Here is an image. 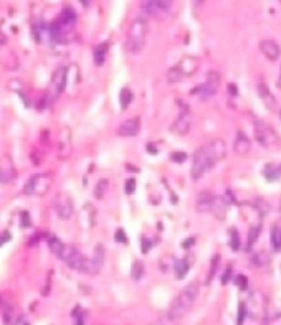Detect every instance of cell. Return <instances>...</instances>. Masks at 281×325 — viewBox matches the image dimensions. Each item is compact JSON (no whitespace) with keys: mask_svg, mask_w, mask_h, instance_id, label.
I'll return each mask as SVG.
<instances>
[{"mask_svg":"<svg viewBox=\"0 0 281 325\" xmlns=\"http://www.w3.org/2000/svg\"><path fill=\"white\" fill-rule=\"evenodd\" d=\"M226 154V145L224 140L215 139L212 142L205 144L194 155V164H192V178L198 180L205 172L217 164L220 159H224Z\"/></svg>","mask_w":281,"mask_h":325,"instance_id":"cell-1","label":"cell"},{"mask_svg":"<svg viewBox=\"0 0 281 325\" xmlns=\"http://www.w3.org/2000/svg\"><path fill=\"white\" fill-rule=\"evenodd\" d=\"M198 296V284L197 283H192L188 284L186 289H184L179 296H177V299L174 301V304H172L170 311H169V317L174 321V319H180L182 316H186L188 312V309L194 306V302H196Z\"/></svg>","mask_w":281,"mask_h":325,"instance_id":"cell-2","label":"cell"},{"mask_svg":"<svg viewBox=\"0 0 281 325\" xmlns=\"http://www.w3.org/2000/svg\"><path fill=\"white\" fill-rule=\"evenodd\" d=\"M149 31V23L144 17H138L129 26L128 38H126V50L131 53H138L142 50L146 36Z\"/></svg>","mask_w":281,"mask_h":325,"instance_id":"cell-3","label":"cell"},{"mask_svg":"<svg viewBox=\"0 0 281 325\" xmlns=\"http://www.w3.org/2000/svg\"><path fill=\"white\" fill-rule=\"evenodd\" d=\"M58 258L63 259L64 264L70 266L72 269H76V271H81V273H88V274L98 273V269L94 268V264L88 261V259H86L83 254L73 246H63L62 253L58 254Z\"/></svg>","mask_w":281,"mask_h":325,"instance_id":"cell-4","label":"cell"},{"mask_svg":"<svg viewBox=\"0 0 281 325\" xmlns=\"http://www.w3.org/2000/svg\"><path fill=\"white\" fill-rule=\"evenodd\" d=\"M255 137L263 147H273L278 142V135L273 131V127L262 121H258L255 124Z\"/></svg>","mask_w":281,"mask_h":325,"instance_id":"cell-5","label":"cell"},{"mask_svg":"<svg viewBox=\"0 0 281 325\" xmlns=\"http://www.w3.org/2000/svg\"><path fill=\"white\" fill-rule=\"evenodd\" d=\"M218 84H220V74L217 71H210L207 74V81H205L200 88H197L196 93L200 96V99H210V97L217 93Z\"/></svg>","mask_w":281,"mask_h":325,"instance_id":"cell-6","label":"cell"},{"mask_svg":"<svg viewBox=\"0 0 281 325\" xmlns=\"http://www.w3.org/2000/svg\"><path fill=\"white\" fill-rule=\"evenodd\" d=\"M190 124H192V114H190V109L188 107L184 106L179 117L176 119L174 126H172V131L179 135H186L188 132V129H190Z\"/></svg>","mask_w":281,"mask_h":325,"instance_id":"cell-7","label":"cell"},{"mask_svg":"<svg viewBox=\"0 0 281 325\" xmlns=\"http://www.w3.org/2000/svg\"><path fill=\"white\" fill-rule=\"evenodd\" d=\"M55 208L60 215V218L66 220L70 216L73 215V203H72V198H68L66 195L62 193L60 197L55 200Z\"/></svg>","mask_w":281,"mask_h":325,"instance_id":"cell-8","label":"cell"},{"mask_svg":"<svg viewBox=\"0 0 281 325\" xmlns=\"http://www.w3.org/2000/svg\"><path fill=\"white\" fill-rule=\"evenodd\" d=\"M260 50H262L263 55L266 56L268 59H272V61L278 59L280 55H281V48L274 40H263L260 43Z\"/></svg>","mask_w":281,"mask_h":325,"instance_id":"cell-9","label":"cell"},{"mask_svg":"<svg viewBox=\"0 0 281 325\" xmlns=\"http://www.w3.org/2000/svg\"><path fill=\"white\" fill-rule=\"evenodd\" d=\"M139 129H140V119L132 117L121 124L120 129H118V134L124 135V137H131V135H136L139 132Z\"/></svg>","mask_w":281,"mask_h":325,"instance_id":"cell-10","label":"cell"},{"mask_svg":"<svg viewBox=\"0 0 281 325\" xmlns=\"http://www.w3.org/2000/svg\"><path fill=\"white\" fill-rule=\"evenodd\" d=\"M172 2H162V0H150V2H142V10L146 13L152 15L156 12H160V10H167L170 8Z\"/></svg>","mask_w":281,"mask_h":325,"instance_id":"cell-11","label":"cell"},{"mask_svg":"<svg viewBox=\"0 0 281 325\" xmlns=\"http://www.w3.org/2000/svg\"><path fill=\"white\" fill-rule=\"evenodd\" d=\"M43 180H45V177H43V175H35L25 185V193H42V192H45L48 185H43Z\"/></svg>","mask_w":281,"mask_h":325,"instance_id":"cell-12","label":"cell"},{"mask_svg":"<svg viewBox=\"0 0 281 325\" xmlns=\"http://www.w3.org/2000/svg\"><path fill=\"white\" fill-rule=\"evenodd\" d=\"M215 198L210 192H204L198 195V200H197V208L200 211H210L214 210V205H215Z\"/></svg>","mask_w":281,"mask_h":325,"instance_id":"cell-13","label":"cell"},{"mask_svg":"<svg viewBox=\"0 0 281 325\" xmlns=\"http://www.w3.org/2000/svg\"><path fill=\"white\" fill-rule=\"evenodd\" d=\"M235 152L236 154H240V155H246L248 152H250V149H252V144H250V140H248L245 135H243L242 132L238 134V137H236L235 140Z\"/></svg>","mask_w":281,"mask_h":325,"instance_id":"cell-14","label":"cell"},{"mask_svg":"<svg viewBox=\"0 0 281 325\" xmlns=\"http://www.w3.org/2000/svg\"><path fill=\"white\" fill-rule=\"evenodd\" d=\"M258 93H260L263 102L270 107V109H273V107L276 106V101H274V97L272 96V93H270V89L266 88V84H264V83H262L260 86H258Z\"/></svg>","mask_w":281,"mask_h":325,"instance_id":"cell-15","label":"cell"},{"mask_svg":"<svg viewBox=\"0 0 281 325\" xmlns=\"http://www.w3.org/2000/svg\"><path fill=\"white\" fill-rule=\"evenodd\" d=\"M197 66H198V61L196 58H186L177 68L180 69L182 74H192L197 69Z\"/></svg>","mask_w":281,"mask_h":325,"instance_id":"cell-16","label":"cell"},{"mask_svg":"<svg viewBox=\"0 0 281 325\" xmlns=\"http://www.w3.org/2000/svg\"><path fill=\"white\" fill-rule=\"evenodd\" d=\"M272 246L274 251H281V221L272 228Z\"/></svg>","mask_w":281,"mask_h":325,"instance_id":"cell-17","label":"cell"},{"mask_svg":"<svg viewBox=\"0 0 281 325\" xmlns=\"http://www.w3.org/2000/svg\"><path fill=\"white\" fill-rule=\"evenodd\" d=\"M174 271H176V278L177 279L186 278V274L188 273V261H187V259H179V261H176Z\"/></svg>","mask_w":281,"mask_h":325,"instance_id":"cell-18","label":"cell"},{"mask_svg":"<svg viewBox=\"0 0 281 325\" xmlns=\"http://www.w3.org/2000/svg\"><path fill=\"white\" fill-rule=\"evenodd\" d=\"M108 48H110V43H101L100 46H96V50H94V63L96 64H102V61H104V58H106Z\"/></svg>","mask_w":281,"mask_h":325,"instance_id":"cell-19","label":"cell"},{"mask_svg":"<svg viewBox=\"0 0 281 325\" xmlns=\"http://www.w3.org/2000/svg\"><path fill=\"white\" fill-rule=\"evenodd\" d=\"M281 173V169L280 167H274V165H268L266 170H264V175H266L268 180H276Z\"/></svg>","mask_w":281,"mask_h":325,"instance_id":"cell-20","label":"cell"},{"mask_svg":"<svg viewBox=\"0 0 281 325\" xmlns=\"http://www.w3.org/2000/svg\"><path fill=\"white\" fill-rule=\"evenodd\" d=\"M142 273H144V264L140 263V261H136L132 264V273H131V276H132V279H140V276H142Z\"/></svg>","mask_w":281,"mask_h":325,"instance_id":"cell-21","label":"cell"},{"mask_svg":"<svg viewBox=\"0 0 281 325\" xmlns=\"http://www.w3.org/2000/svg\"><path fill=\"white\" fill-rule=\"evenodd\" d=\"M167 78H169V83H177V81H180L184 78V74L180 73V69L179 68H172L169 74H167Z\"/></svg>","mask_w":281,"mask_h":325,"instance_id":"cell-22","label":"cell"},{"mask_svg":"<svg viewBox=\"0 0 281 325\" xmlns=\"http://www.w3.org/2000/svg\"><path fill=\"white\" fill-rule=\"evenodd\" d=\"M131 101H132V93L129 89H122L121 91V106H122V109H124V107H128Z\"/></svg>","mask_w":281,"mask_h":325,"instance_id":"cell-23","label":"cell"},{"mask_svg":"<svg viewBox=\"0 0 281 325\" xmlns=\"http://www.w3.org/2000/svg\"><path fill=\"white\" fill-rule=\"evenodd\" d=\"M230 246H232V249H235V251L240 248V236L235 230L230 231Z\"/></svg>","mask_w":281,"mask_h":325,"instance_id":"cell-24","label":"cell"},{"mask_svg":"<svg viewBox=\"0 0 281 325\" xmlns=\"http://www.w3.org/2000/svg\"><path fill=\"white\" fill-rule=\"evenodd\" d=\"M106 187H108V180H101L98 183V187H96V190H94L96 198H102V197H104V188Z\"/></svg>","mask_w":281,"mask_h":325,"instance_id":"cell-25","label":"cell"},{"mask_svg":"<svg viewBox=\"0 0 281 325\" xmlns=\"http://www.w3.org/2000/svg\"><path fill=\"white\" fill-rule=\"evenodd\" d=\"M134 190H136V178H129V180L126 182V192L132 193Z\"/></svg>","mask_w":281,"mask_h":325,"instance_id":"cell-26","label":"cell"},{"mask_svg":"<svg viewBox=\"0 0 281 325\" xmlns=\"http://www.w3.org/2000/svg\"><path fill=\"white\" fill-rule=\"evenodd\" d=\"M116 240H118V241H122L124 245H128L126 235H124V231H122V230H118V233H116Z\"/></svg>","mask_w":281,"mask_h":325,"instance_id":"cell-27","label":"cell"},{"mask_svg":"<svg viewBox=\"0 0 281 325\" xmlns=\"http://www.w3.org/2000/svg\"><path fill=\"white\" fill-rule=\"evenodd\" d=\"M236 281H238V283H236V284H238L240 287H245V286H246V284H245V283H246L245 276H236Z\"/></svg>","mask_w":281,"mask_h":325,"instance_id":"cell-28","label":"cell"},{"mask_svg":"<svg viewBox=\"0 0 281 325\" xmlns=\"http://www.w3.org/2000/svg\"><path fill=\"white\" fill-rule=\"evenodd\" d=\"M174 159L176 160H184V159H186V154H177V155L174 154Z\"/></svg>","mask_w":281,"mask_h":325,"instance_id":"cell-29","label":"cell"},{"mask_svg":"<svg viewBox=\"0 0 281 325\" xmlns=\"http://www.w3.org/2000/svg\"><path fill=\"white\" fill-rule=\"evenodd\" d=\"M278 86H280V88H281V76H280V79H278Z\"/></svg>","mask_w":281,"mask_h":325,"instance_id":"cell-30","label":"cell"},{"mask_svg":"<svg viewBox=\"0 0 281 325\" xmlns=\"http://www.w3.org/2000/svg\"><path fill=\"white\" fill-rule=\"evenodd\" d=\"M280 169H281V167H280Z\"/></svg>","mask_w":281,"mask_h":325,"instance_id":"cell-31","label":"cell"}]
</instances>
